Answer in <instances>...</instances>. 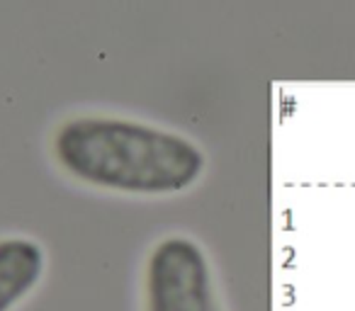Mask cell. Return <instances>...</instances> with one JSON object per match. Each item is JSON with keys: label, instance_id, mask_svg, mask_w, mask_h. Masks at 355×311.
<instances>
[{"label": "cell", "instance_id": "obj_1", "mask_svg": "<svg viewBox=\"0 0 355 311\" xmlns=\"http://www.w3.org/2000/svg\"><path fill=\"white\" fill-rule=\"evenodd\" d=\"M51 156L76 183L134 197L183 195L207 168L193 139L117 114L64 119L51 136Z\"/></svg>", "mask_w": 355, "mask_h": 311}, {"label": "cell", "instance_id": "obj_2", "mask_svg": "<svg viewBox=\"0 0 355 311\" xmlns=\"http://www.w3.org/2000/svg\"><path fill=\"white\" fill-rule=\"evenodd\" d=\"M144 311H222L205 248L185 233L153 243L144 263Z\"/></svg>", "mask_w": 355, "mask_h": 311}, {"label": "cell", "instance_id": "obj_3", "mask_svg": "<svg viewBox=\"0 0 355 311\" xmlns=\"http://www.w3.org/2000/svg\"><path fill=\"white\" fill-rule=\"evenodd\" d=\"M46 275V251L32 236L0 238V311H15Z\"/></svg>", "mask_w": 355, "mask_h": 311}]
</instances>
